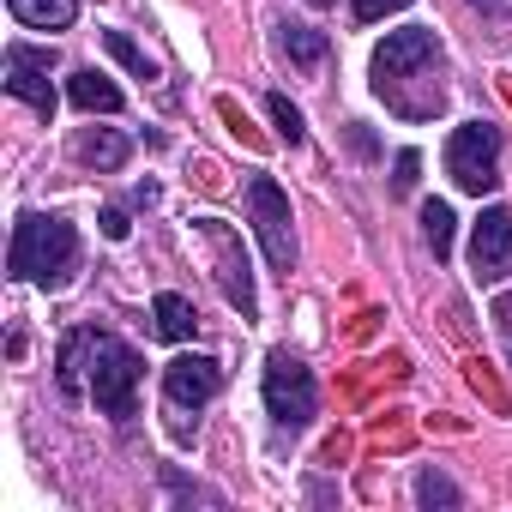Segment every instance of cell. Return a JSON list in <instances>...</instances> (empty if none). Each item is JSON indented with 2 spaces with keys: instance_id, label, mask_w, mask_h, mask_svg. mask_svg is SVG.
Returning a JSON list of instances; mask_svg holds the SVG:
<instances>
[{
  "instance_id": "1",
  "label": "cell",
  "mask_w": 512,
  "mask_h": 512,
  "mask_svg": "<svg viewBox=\"0 0 512 512\" xmlns=\"http://www.w3.org/2000/svg\"><path fill=\"white\" fill-rule=\"evenodd\" d=\"M139 374H145L139 350H133V344H121L115 332L79 326V332L61 344V392H67V398L91 392V398H97V410H103V416H115V422H127V416H133V404H139Z\"/></svg>"
},
{
  "instance_id": "2",
  "label": "cell",
  "mask_w": 512,
  "mask_h": 512,
  "mask_svg": "<svg viewBox=\"0 0 512 512\" xmlns=\"http://www.w3.org/2000/svg\"><path fill=\"white\" fill-rule=\"evenodd\" d=\"M440 73H446V55H440L434 31H422V25L392 31V37L374 49V91L386 97V109H398V115H410V121L440 115V103H446Z\"/></svg>"
},
{
  "instance_id": "3",
  "label": "cell",
  "mask_w": 512,
  "mask_h": 512,
  "mask_svg": "<svg viewBox=\"0 0 512 512\" xmlns=\"http://www.w3.org/2000/svg\"><path fill=\"white\" fill-rule=\"evenodd\" d=\"M13 278H25V284H43V290H61L73 272H79V229L67 223V217H43V211H31V217H19V229H13Z\"/></svg>"
},
{
  "instance_id": "4",
  "label": "cell",
  "mask_w": 512,
  "mask_h": 512,
  "mask_svg": "<svg viewBox=\"0 0 512 512\" xmlns=\"http://www.w3.org/2000/svg\"><path fill=\"white\" fill-rule=\"evenodd\" d=\"M223 392V368L211 356H175L163 368V410H169V434L175 440H193L199 428V410Z\"/></svg>"
},
{
  "instance_id": "5",
  "label": "cell",
  "mask_w": 512,
  "mask_h": 512,
  "mask_svg": "<svg viewBox=\"0 0 512 512\" xmlns=\"http://www.w3.org/2000/svg\"><path fill=\"white\" fill-rule=\"evenodd\" d=\"M247 217H253V235H260L272 272H296V229H290V199L272 175H253L247 181Z\"/></svg>"
},
{
  "instance_id": "6",
  "label": "cell",
  "mask_w": 512,
  "mask_h": 512,
  "mask_svg": "<svg viewBox=\"0 0 512 512\" xmlns=\"http://www.w3.org/2000/svg\"><path fill=\"white\" fill-rule=\"evenodd\" d=\"M314 404H320V392H314L308 362L290 356V350H272L266 356V410H272V422L296 434V428L314 422Z\"/></svg>"
},
{
  "instance_id": "7",
  "label": "cell",
  "mask_w": 512,
  "mask_h": 512,
  "mask_svg": "<svg viewBox=\"0 0 512 512\" xmlns=\"http://www.w3.org/2000/svg\"><path fill=\"white\" fill-rule=\"evenodd\" d=\"M446 175L464 187V193H494L500 181V133L488 121H464L452 139H446Z\"/></svg>"
},
{
  "instance_id": "8",
  "label": "cell",
  "mask_w": 512,
  "mask_h": 512,
  "mask_svg": "<svg viewBox=\"0 0 512 512\" xmlns=\"http://www.w3.org/2000/svg\"><path fill=\"white\" fill-rule=\"evenodd\" d=\"M470 272H476V284H506L512 278V211L488 205L470 223Z\"/></svg>"
},
{
  "instance_id": "9",
  "label": "cell",
  "mask_w": 512,
  "mask_h": 512,
  "mask_svg": "<svg viewBox=\"0 0 512 512\" xmlns=\"http://www.w3.org/2000/svg\"><path fill=\"white\" fill-rule=\"evenodd\" d=\"M7 91L19 103H31L37 115H55V85H49V49H7Z\"/></svg>"
},
{
  "instance_id": "10",
  "label": "cell",
  "mask_w": 512,
  "mask_h": 512,
  "mask_svg": "<svg viewBox=\"0 0 512 512\" xmlns=\"http://www.w3.org/2000/svg\"><path fill=\"white\" fill-rule=\"evenodd\" d=\"M199 229H205V241L217 247V284H223V296L253 320V278H247V260H241V247H235V229L217 223V217H205Z\"/></svg>"
},
{
  "instance_id": "11",
  "label": "cell",
  "mask_w": 512,
  "mask_h": 512,
  "mask_svg": "<svg viewBox=\"0 0 512 512\" xmlns=\"http://www.w3.org/2000/svg\"><path fill=\"white\" fill-rule=\"evenodd\" d=\"M67 97L85 109V115H121V85H109L97 67H85V73H73V85H67Z\"/></svg>"
},
{
  "instance_id": "12",
  "label": "cell",
  "mask_w": 512,
  "mask_h": 512,
  "mask_svg": "<svg viewBox=\"0 0 512 512\" xmlns=\"http://www.w3.org/2000/svg\"><path fill=\"white\" fill-rule=\"evenodd\" d=\"M151 314H157V338H169V344H187V338L199 332L193 302H187V296H175V290H163V296L151 302Z\"/></svg>"
},
{
  "instance_id": "13",
  "label": "cell",
  "mask_w": 512,
  "mask_h": 512,
  "mask_svg": "<svg viewBox=\"0 0 512 512\" xmlns=\"http://www.w3.org/2000/svg\"><path fill=\"white\" fill-rule=\"evenodd\" d=\"M13 19L31 25V31H67L79 19V0H7Z\"/></svg>"
},
{
  "instance_id": "14",
  "label": "cell",
  "mask_w": 512,
  "mask_h": 512,
  "mask_svg": "<svg viewBox=\"0 0 512 512\" xmlns=\"http://www.w3.org/2000/svg\"><path fill=\"white\" fill-rule=\"evenodd\" d=\"M79 163H91V169H121V163H127V139L109 133V127L79 133Z\"/></svg>"
},
{
  "instance_id": "15",
  "label": "cell",
  "mask_w": 512,
  "mask_h": 512,
  "mask_svg": "<svg viewBox=\"0 0 512 512\" xmlns=\"http://www.w3.org/2000/svg\"><path fill=\"white\" fill-rule=\"evenodd\" d=\"M422 235H428V247H434V260H446V253H452L458 217H452V205H446V199H428V205H422Z\"/></svg>"
},
{
  "instance_id": "16",
  "label": "cell",
  "mask_w": 512,
  "mask_h": 512,
  "mask_svg": "<svg viewBox=\"0 0 512 512\" xmlns=\"http://www.w3.org/2000/svg\"><path fill=\"white\" fill-rule=\"evenodd\" d=\"M284 55H290L296 67H320V61H326V37H320L314 25H284Z\"/></svg>"
},
{
  "instance_id": "17",
  "label": "cell",
  "mask_w": 512,
  "mask_h": 512,
  "mask_svg": "<svg viewBox=\"0 0 512 512\" xmlns=\"http://www.w3.org/2000/svg\"><path fill=\"white\" fill-rule=\"evenodd\" d=\"M266 109H272V127H278V139H284V145H302V139H308V127H302V109H296L290 97H272Z\"/></svg>"
},
{
  "instance_id": "18",
  "label": "cell",
  "mask_w": 512,
  "mask_h": 512,
  "mask_svg": "<svg viewBox=\"0 0 512 512\" xmlns=\"http://www.w3.org/2000/svg\"><path fill=\"white\" fill-rule=\"evenodd\" d=\"M416 500H422V506H464V494H458L440 470H422V476H416Z\"/></svg>"
},
{
  "instance_id": "19",
  "label": "cell",
  "mask_w": 512,
  "mask_h": 512,
  "mask_svg": "<svg viewBox=\"0 0 512 512\" xmlns=\"http://www.w3.org/2000/svg\"><path fill=\"white\" fill-rule=\"evenodd\" d=\"M103 49H109V55H115V61H127V67H133V73H139V79H151V73H157V67H151V61H145V49H133V43H127V37H121V31H109V37H103Z\"/></svg>"
},
{
  "instance_id": "20",
  "label": "cell",
  "mask_w": 512,
  "mask_h": 512,
  "mask_svg": "<svg viewBox=\"0 0 512 512\" xmlns=\"http://www.w3.org/2000/svg\"><path fill=\"white\" fill-rule=\"evenodd\" d=\"M350 7H356V19H362V25H374V19H386V13H404L410 0H350Z\"/></svg>"
},
{
  "instance_id": "21",
  "label": "cell",
  "mask_w": 512,
  "mask_h": 512,
  "mask_svg": "<svg viewBox=\"0 0 512 512\" xmlns=\"http://www.w3.org/2000/svg\"><path fill=\"white\" fill-rule=\"evenodd\" d=\"M392 181H398V193L416 187V151H398V175H392Z\"/></svg>"
},
{
  "instance_id": "22",
  "label": "cell",
  "mask_w": 512,
  "mask_h": 512,
  "mask_svg": "<svg viewBox=\"0 0 512 512\" xmlns=\"http://www.w3.org/2000/svg\"><path fill=\"white\" fill-rule=\"evenodd\" d=\"M127 229H133V223H127V211H103V235H109V241H121Z\"/></svg>"
},
{
  "instance_id": "23",
  "label": "cell",
  "mask_w": 512,
  "mask_h": 512,
  "mask_svg": "<svg viewBox=\"0 0 512 512\" xmlns=\"http://www.w3.org/2000/svg\"><path fill=\"white\" fill-rule=\"evenodd\" d=\"M494 320H500V332L512 338V296H500V308H494Z\"/></svg>"
},
{
  "instance_id": "24",
  "label": "cell",
  "mask_w": 512,
  "mask_h": 512,
  "mask_svg": "<svg viewBox=\"0 0 512 512\" xmlns=\"http://www.w3.org/2000/svg\"><path fill=\"white\" fill-rule=\"evenodd\" d=\"M308 7H332V0H308Z\"/></svg>"
},
{
  "instance_id": "25",
  "label": "cell",
  "mask_w": 512,
  "mask_h": 512,
  "mask_svg": "<svg viewBox=\"0 0 512 512\" xmlns=\"http://www.w3.org/2000/svg\"><path fill=\"white\" fill-rule=\"evenodd\" d=\"M506 356H512V338H506Z\"/></svg>"
}]
</instances>
